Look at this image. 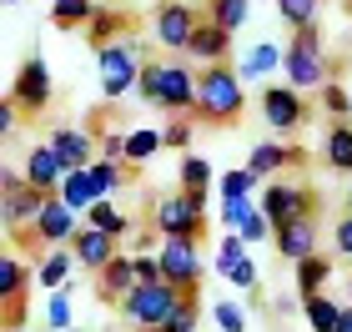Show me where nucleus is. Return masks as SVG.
<instances>
[{
	"instance_id": "1",
	"label": "nucleus",
	"mask_w": 352,
	"mask_h": 332,
	"mask_svg": "<svg viewBox=\"0 0 352 332\" xmlns=\"http://www.w3.org/2000/svg\"><path fill=\"white\" fill-rule=\"evenodd\" d=\"M197 76L201 71H191L186 60H146L136 96L156 111H171V116H197Z\"/></svg>"
},
{
	"instance_id": "2",
	"label": "nucleus",
	"mask_w": 352,
	"mask_h": 332,
	"mask_svg": "<svg viewBox=\"0 0 352 332\" xmlns=\"http://www.w3.org/2000/svg\"><path fill=\"white\" fill-rule=\"evenodd\" d=\"M247 111V81L236 66H201L197 76V121L201 126H232Z\"/></svg>"
},
{
	"instance_id": "3",
	"label": "nucleus",
	"mask_w": 352,
	"mask_h": 332,
	"mask_svg": "<svg viewBox=\"0 0 352 332\" xmlns=\"http://www.w3.org/2000/svg\"><path fill=\"white\" fill-rule=\"evenodd\" d=\"M146 60H151V56H146V41H141V36H121V41L101 45V51H96V71H101V96H106V101L131 96Z\"/></svg>"
},
{
	"instance_id": "4",
	"label": "nucleus",
	"mask_w": 352,
	"mask_h": 332,
	"mask_svg": "<svg viewBox=\"0 0 352 332\" xmlns=\"http://www.w3.org/2000/svg\"><path fill=\"white\" fill-rule=\"evenodd\" d=\"M287 86L297 91H322L332 81V60H327V45H322V25H307V30H292V41H287Z\"/></svg>"
},
{
	"instance_id": "5",
	"label": "nucleus",
	"mask_w": 352,
	"mask_h": 332,
	"mask_svg": "<svg viewBox=\"0 0 352 332\" xmlns=\"http://www.w3.org/2000/svg\"><path fill=\"white\" fill-rule=\"evenodd\" d=\"M206 207H212V197H206V192H166V197L151 201L146 227L162 236V242H166V236H197V242H201Z\"/></svg>"
},
{
	"instance_id": "6",
	"label": "nucleus",
	"mask_w": 352,
	"mask_h": 332,
	"mask_svg": "<svg viewBox=\"0 0 352 332\" xmlns=\"http://www.w3.org/2000/svg\"><path fill=\"white\" fill-rule=\"evenodd\" d=\"M182 287H171V282L162 277V282H141V287L121 302V318H126V327L131 332H162L166 322H171V312L182 307Z\"/></svg>"
},
{
	"instance_id": "7",
	"label": "nucleus",
	"mask_w": 352,
	"mask_h": 332,
	"mask_svg": "<svg viewBox=\"0 0 352 332\" xmlns=\"http://www.w3.org/2000/svg\"><path fill=\"white\" fill-rule=\"evenodd\" d=\"M51 197H56V192H41V186H30L25 171H6V177H0V217H6V232H10V236L30 232Z\"/></svg>"
},
{
	"instance_id": "8",
	"label": "nucleus",
	"mask_w": 352,
	"mask_h": 332,
	"mask_svg": "<svg viewBox=\"0 0 352 332\" xmlns=\"http://www.w3.org/2000/svg\"><path fill=\"white\" fill-rule=\"evenodd\" d=\"M201 242L197 236H166L162 247H156V257H162V277L171 287L182 292H201V277H206V262H201Z\"/></svg>"
},
{
	"instance_id": "9",
	"label": "nucleus",
	"mask_w": 352,
	"mask_h": 332,
	"mask_svg": "<svg viewBox=\"0 0 352 332\" xmlns=\"http://www.w3.org/2000/svg\"><path fill=\"white\" fill-rule=\"evenodd\" d=\"M206 21V15H197V5L191 0H162L151 15V30H156V45H166V51H182L186 56V45L191 36H197V25Z\"/></svg>"
},
{
	"instance_id": "10",
	"label": "nucleus",
	"mask_w": 352,
	"mask_h": 332,
	"mask_svg": "<svg viewBox=\"0 0 352 332\" xmlns=\"http://www.w3.org/2000/svg\"><path fill=\"white\" fill-rule=\"evenodd\" d=\"M257 207H262V217L272 221V227H287V221H297V217H312L317 197L307 192V186H297V181H267Z\"/></svg>"
},
{
	"instance_id": "11",
	"label": "nucleus",
	"mask_w": 352,
	"mask_h": 332,
	"mask_svg": "<svg viewBox=\"0 0 352 332\" xmlns=\"http://www.w3.org/2000/svg\"><path fill=\"white\" fill-rule=\"evenodd\" d=\"M257 106H262L267 126H272V131H277L282 141L292 136L302 121H307V101H302V91H297V86H262Z\"/></svg>"
},
{
	"instance_id": "12",
	"label": "nucleus",
	"mask_w": 352,
	"mask_h": 332,
	"mask_svg": "<svg viewBox=\"0 0 352 332\" xmlns=\"http://www.w3.org/2000/svg\"><path fill=\"white\" fill-rule=\"evenodd\" d=\"M56 86H51V66H45L41 56H30L21 71H15V86H10V101L25 111V116H41L45 106H51Z\"/></svg>"
},
{
	"instance_id": "13",
	"label": "nucleus",
	"mask_w": 352,
	"mask_h": 332,
	"mask_svg": "<svg viewBox=\"0 0 352 332\" xmlns=\"http://www.w3.org/2000/svg\"><path fill=\"white\" fill-rule=\"evenodd\" d=\"M76 232H81V212L66 207L60 197H51V201H45V212L36 217V227H30V242L51 252V247H71Z\"/></svg>"
},
{
	"instance_id": "14",
	"label": "nucleus",
	"mask_w": 352,
	"mask_h": 332,
	"mask_svg": "<svg viewBox=\"0 0 352 332\" xmlns=\"http://www.w3.org/2000/svg\"><path fill=\"white\" fill-rule=\"evenodd\" d=\"M36 282V267H25L15 252L0 257V302H6V327H21L25 318V287Z\"/></svg>"
},
{
	"instance_id": "15",
	"label": "nucleus",
	"mask_w": 352,
	"mask_h": 332,
	"mask_svg": "<svg viewBox=\"0 0 352 332\" xmlns=\"http://www.w3.org/2000/svg\"><path fill=\"white\" fill-rule=\"evenodd\" d=\"M136 287H141V277H136V252H116V257L96 272V297H101V302H116V307H121Z\"/></svg>"
},
{
	"instance_id": "16",
	"label": "nucleus",
	"mask_w": 352,
	"mask_h": 332,
	"mask_svg": "<svg viewBox=\"0 0 352 332\" xmlns=\"http://www.w3.org/2000/svg\"><path fill=\"white\" fill-rule=\"evenodd\" d=\"M71 252H76V267H86V272H101V267L121 252V242L101 227H91V221H81V232L71 236Z\"/></svg>"
},
{
	"instance_id": "17",
	"label": "nucleus",
	"mask_w": 352,
	"mask_h": 332,
	"mask_svg": "<svg viewBox=\"0 0 352 332\" xmlns=\"http://www.w3.org/2000/svg\"><path fill=\"white\" fill-rule=\"evenodd\" d=\"M51 146L60 151V162L71 171H81V166H91L96 156H101V141H96V131H86V126H56Z\"/></svg>"
},
{
	"instance_id": "18",
	"label": "nucleus",
	"mask_w": 352,
	"mask_h": 332,
	"mask_svg": "<svg viewBox=\"0 0 352 332\" xmlns=\"http://www.w3.org/2000/svg\"><path fill=\"white\" fill-rule=\"evenodd\" d=\"M66 162H60V151L51 146V141H36L25 156V181L30 186H41V192H60V181H66Z\"/></svg>"
},
{
	"instance_id": "19",
	"label": "nucleus",
	"mask_w": 352,
	"mask_h": 332,
	"mask_svg": "<svg viewBox=\"0 0 352 332\" xmlns=\"http://www.w3.org/2000/svg\"><path fill=\"white\" fill-rule=\"evenodd\" d=\"M302 162V151L292 146V141H282V136H272V141H257L252 146V156H247V166L257 171L262 181H277L287 166H297Z\"/></svg>"
},
{
	"instance_id": "20",
	"label": "nucleus",
	"mask_w": 352,
	"mask_h": 332,
	"mask_svg": "<svg viewBox=\"0 0 352 332\" xmlns=\"http://www.w3.org/2000/svg\"><path fill=\"white\" fill-rule=\"evenodd\" d=\"M272 242H277V257H287V262L312 257V252H317V212L287 221V227H272Z\"/></svg>"
},
{
	"instance_id": "21",
	"label": "nucleus",
	"mask_w": 352,
	"mask_h": 332,
	"mask_svg": "<svg viewBox=\"0 0 352 332\" xmlns=\"http://www.w3.org/2000/svg\"><path fill=\"white\" fill-rule=\"evenodd\" d=\"M232 41H236L232 30H221L217 21H201L197 36H191V45H186V56H197V66H227Z\"/></svg>"
},
{
	"instance_id": "22",
	"label": "nucleus",
	"mask_w": 352,
	"mask_h": 332,
	"mask_svg": "<svg viewBox=\"0 0 352 332\" xmlns=\"http://www.w3.org/2000/svg\"><path fill=\"white\" fill-rule=\"evenodd\" d=\"M287 66V51L277 41H257V45H247L242 60H236V76L242 81H267V76H277Z\"/></svg>"
},
{
	"instance_id": "23",
	"label": "nucleus",
	"mask_w": 352,
	"mask_h": 332,
	"mask_svg": "<svg viewBox=\"0 0 352 332\" xmlns=\"http://www.w3.org/2000/svg\"><path fill=\"white\" fill-rule=\"evenodd\" d=\"M71 272H76V252H71V247H51V252L36 262V287H45V292H60V287H66V292H71Z\"/></svg>"
},
{
	"instance_id": "24",
	"label": "nucleus",
	"mask_w": 352,
	"mask_h": 332,
	"mask_svg": "<svg viewBox=\"0 0 352 332\" xmlns=\"http://www.w3.org/2000/svg\"><path fill=\"white\" fill-rule=\"evenodd\" d=\"M322 162L327 171H338V177H352V126L347 121H332L327 136H322Z\"/></svg>"
},
{
	"instance_id": "25",
	"label": "nucleus",
	"mask_w": 352,
	"mask_h": 332,
	"mask_svg": "<svg viewBox=\"0 0 352 332\" xmlns=\"http://www.w3.org/2000/svg\"><path fill=\"white\" fill-rule=\"evenodd\" d=\"M292 267H297V297H312L332 282V257H322V252H312V257H302Z\"/></svg>"
},
{
	"instance_id": "26",
	"label": "nucleus",
	"mask_w": 352,
	"mask_h": 332,
	"mask_svg": "<svg viewBox=\"0 0 352 332\" xmlns=\"http://www.w3.org/2000/svg\"><path fill=\"white\" fill-rule=\"evenodd\" d=\"M56 197L66 201V207H76L81 217L96 207V201H101V197H96V186H91V171H86V166H81V171H66V181H60Z\"/></svg>"
},
{
	"instance_id": "27",
	"label": "nucleus",
	"mask_w": 352,
	"mask_h": 332,
	"mask_svg": "<svg viewBox=\"0 0 352 332\" xmlns=\"http://www.w3.org/2000/svg\"><path fill=\"white\" fill-rule=\"evenodd\" d=\"M302 312H307L312 332H342V307L332 302L327 292H312V297H302Z\"/></svg>"
},
{
	"instance_id": "28",
	"label": "nucleus",
	"mask_w": 352,
	"mask_h": 332,
	"mask_svg": "<svg viewBox=\"0 0 352 332\" xmlns=\"http://www.w3.org/2000/svg\"><path fill=\"white\" fill-rule=\"evenodd\" d=\"M86 221H91V227H101V232H111L116 242H126V236H131V217H126V212H121L111 197H101V201H96V207L86 212Z\"/></svg>"
},
{
	"instance_id": "29",
	"label": "nucleus",
	"mask_w": 352,
	"mask_h": 332,
	"mask_svg": "<svg viewBox=\"0 0 352 332\" xmlns=\"http://www.w3.org/2000/svg\"><path fill=\"white\" fill-rule=\"evenodd\" d=\"M162 146H166V136L156 131V126H131V131H126V162H131V166L136 162H151Z\"/></svg>"
},
{
	"instance_id": "30",
	"label": "nucleus",
	"mask_w": 352,
	"mask_h": 332,
	"mask_svg": "<svg viewBox=\"0 0 352 332\" xmlns=\"http://www.w3.org/2000/svg\"><path fill=\"white\" fill-rule=\"evenodd\" d=\"M206 21H217L221 30H242L252 21V0H206Z\"/></svg>"
},
{
	"instance_id": "31",
	"label": "nucleus",
	"mask_w": 352,
	"mask_h": 332,
	"mask_svg": "<svg viewBox=\"0 0 352 332\" xmlns=\"http://www.w3.org/2000/svg\"><path fill=\"white\" fill-rule=\"evenodd\" d=\"M257 186H262V177L252 166H232V171H221V177H217V197L221 201H236V197H252Z\"/></svg>"
},
{
	"instance_id": "32",
	"label": "nucleus",
	"mask_w": 352,
	"mask_h": 332,
	"mask_svg": "<svg viewBox=\"0 0 352 332\" xmlns=\"http://www.w3.org/2000/svg\"><path fill=\"white\" fill-rule=\"evenodd\" d=\"M277 15H282L292 30L322 25V0H277Z\"/></svg>"
},
{
	"instance_id": "33",
	"label": "nucleus",
	"mask_w": 352,
	"mask_h": 332,
	"mask_svg": "<svg viewBox=\"0 0 352 332\" xmlns=\"http://www.w3.org/2000/svg\"><path fill=\"white\" fill-rule=\"evenodd\" d=\"M212 181H217L212 162H206V156H197V151H182V192H206Z\"/></svg>"
},
{
	"instance_id": "34",
	"label": "nucleus",
	"mask_w": 352,
	"mask_h": 332,
	"mask_svg": "<svg viewBox=\"0 0 352 332\" xmlns=\"http://www.w3.org/2000/svg\"><path fill=\"white\" fill-rule=\"evenodd\" d=\"M91 15H96V0H51V25H60V30L86 25Z\"/></svg>"
},
{
	"instance_id": "35",
	"label": "nucleus",
	"mask_w": 352,
	"mask_h": 332,
	"mask_svg": "<svg viewBox=\"0 0 352 332\" xmlns=\"http://www.w3.org/2000/svg\"><path fill=\"white\" fill-rule=\"evenodd\" d=\"M116 30H121V10L96 5V15L86 21V36H91V45H96V51H101V45H111V41H116Z\"/></svg>"
},
{
	"instance_id": "36",
	"label": "nucleus",
	"mask_w": 352,
	"mask_h": 332,
	"mask_svg": "<svg viewBox=\"0 0 352 332\" xmlns=\"http://www.w3.org/2000/svg\"><path fill=\"white\" fill-rule=\"evenodd\" d=\"M86 171H91V186H96V197H116L121 186H126V177L116 171V162H106V156H96V162H91Z\"/></svg>"
},
{
	"instance_id": "37",
	"label": "nucleus",
	"mask_w": 352,
	"mask_h": 332,
	"mask_svg": "<svg viewBox=\"0 0 352 332\" xmlns=\"http://www.w3.org/2000/svg\"><path fill=\"white\" fill-rule=\"evenodd\" d=\"M197 322H201V292H186L182 307L171 312V322H166L162 332H197Z\"/></svg>"
},
{
	"instance_id": "38",
	"label": "nucleus",
	"mask_w": 352,
	"mask_h": 332,
	"mask_svg": "<svg viewBox=\"0 0 352 332\" xmlns=\"http://www.w3.org/2000/svg\"><path fill=\"white\" fill-rule=\"evenodd\" d=\"M45 327H51V332H60V327H76V312H71V292H66V287L45 297Z\"/></svg>"
},
{
	"instance_id": "39",
	"label": "nucleus",
	"mask_w": 352,
	"mask_h": 332,
	"mask_svg": "<svg viewBox=\"0 0 352 332\" xmlns=\"http://www.w3.org/2000/svg\"><path fill=\"white\" fill-rule=\"evenodd\" d=\"M317 106H322L332 121H347V116H352V96H347V91H342L338 81H327L322 91H317Z\"/></svg>"
},
{
	"instance_id": "40",
	"label": "nucleus",
	"mask_w": 352,
	"mask_h": 332,
	"mask_svg": "<svg viewBox=\"0 0 352 332\" xmlns=\"http://www.w3.org/2000/svg\"><path fill=\"white\" fill-rule=\"evenodd\" d=\"M242 257H247V242H242V232H227V236L217 242V272L227 277V272H232V267L242 262Z\"/></svg>"
},
{
	"instance_id": "41",
	"label": "nucleus",
	"mask_w": 352,
	"mask_h": 332,
	"mask_svg": "<svg viewBox=\"0 0 352 332\" xmlns=\"http://www.w3.org/2000/svg\"><path fill=\"white\" fill-rule=\"evenodd\" d=\"M212 318H217V332H247V307H236L232 297H221L212 307Z\"/></svg>"
},
{
	"instance_id": "42",
	"label": "nucleus",
	"mask_w": 352,
	"mask_h": 332,
	"mask_svg": "<svg viewBox=\"0 0 352 332\" xmlns=\"http://www.w3.org/2000/svg\"><path fill=\"white\" fill-rule=\"evenodd\" d=\"M252 212H257V201H252V197H236V201H221V227H227V232H242Z\"/></svg>"
},
{
	"instance_id": "43",
	"label": "nucleus",
	"mask_w": 352,
	"mask_h": 332,
	"mask_svg": "<svg viewBox=\"0 0 352 332\" xmlns=\"http://www.w3.org/2000/svg\"><path fill=\"white\" fill-rule=\"evenodd\" d=\"M162 136H166V146L186 151V146H191V116H176L171 126H162Z\"/></svg>"
},
{
	"instance_id": "44",
	"label": "nucleus",
	"mask_w": 352,
	"mask_h": 332,
	"mask_svg": "<svg viewBox=\"0 0 352 332\" xmlns=\"http://www.w3.org/2000/svg\"><path fill=\"white\" fill-rule=\"evenodd\" d=\"M96 141H101L106 162H126V131H96Z\"/></svg>"
},
{
	"instance_id": "45",
	"label": "nucleus",
	"mask_w": 352,
	"mask_h": 332,
	"mask_svg": "<svg viewBox=\"0 0 352 332\" xmlns=\"http://www.w3.org/2000/svg\"><path fill=\"white\" fill-rule=\"evenodd\" d=\"M267 236H272V221H267L262 207H257V212L247 217V227H242V242H247V247H257V242H267Z\"/></svg>"
},
{
	"instance_id": "46",
	"label": "nucleus",
	"mask_w": 352,
	"mask_h": 332,
	"mask_svg": "<svg viewBox=\"0 0 352 332\" xmlns=\"http://www.w3.org/2000/svg\"><path fill=\"white\" fill-rule=\"evenodd\" d=\"M227 282H232V287H242V292H252V287H257V262L242 257V262H236L232 272H227Z\"/></svg>"
},
{
	"instance_id": "47",
	"label": "nucleus",
	"mask_w": 352,
	"mask_h": 332,
	"mask_svg": "<svg viewBox=\"0 0 352 332\" xmlns=\"http://www.w3.org/2000/svg\"><path fill=\"white\" fill-rule=\"evenodd\" d=\"M21 116H25V111H21V106H15L10 96H6V101H0V136H6V141H10L15 131H21Z\"/></svg>"
},
{
	"instance_id": "48",
	"label": "nucleus",
	"mask_w": 352,
	"mask_h": 332,
	"mask_svg": "<svg viewBox=\"0 0 352 332\" xmlns=\"http://www.w3.org/2000/svg\"><path fill=\"white\" fill-rule=\"evenodd\" d=\"M332 247H338V257H347V262H352V212L338 221V227H332Z\"/></svg>"
},
{
	"instance_id": "49",
	"label": "nucleus",
	"mask_w": 352,
	"mask_h": 332,
	"mask_svg": "<svg viewBox=\"0 0 352 332\" xmlns=\"http://www.w3.org/2000/svg\"><path fill=\"white\" fill-rule=\"evenodd\" d=\"M136 277L141 282H162V257H156V252H136Z\"/></svg>"
},
{
	"instance_id": "50",
	"label": "nucleus",
	"mask_w": 352,
	"mask_h": 332,
	"mask_svg": "<svg viewBox=\"0 0 352 332\" xmlns=\"http://www.w3.org/2000/svg\"><path fill=\"white\" fill-rule=\"evenodd\" d=\"M297 307H302V297H277V302H272V312H277V318H292Z\"/></svg>"
},
{
	"instance_id": "51",
	"label": "nucleus",
	"mask_w": 352,
	"mask_h": 332,
	"mask_svg": "<svg viewBox=\"0 0 352 332\" xmlns=\"http://www.w3.org/2000/svg\"><path fill=\"white\" fill-rule=\"evenodd\" d=\"M347 212H352V177H347Z\"/></svg>"
},
{
	"instance_id": "52",
	"label": "nucleus",
	"mask_w": 352,
	"mask_h": 332,
	"mask_svg": "<svg viewBox=\"0 0 352 332\" xmlns=\"http://www.w3.org/2000/svg\"><path fill=\"white\" fill-rule=\"evenodd\" d=\"M60 332H81V327H60Z\"/></svg>"
},
{
	"instance_id": "53",
	"label": "nucleus",
	"mask_w": 352,
	"mask_h": 332,
	"mask_svg": "<svg viewBox=\"0 0 352 332\" xmlns=\"http://www.w3.org/2000/svg\"><path fill=\"white\" fill-rule=\"evenodd\" d=\"M347 15H352V0H347Z\"/></svg>"
},
{
	"instance_id": "54",
	"label": "nucleus",
	"mask_w": 352,
	"mask_h": 332,
	"mask_svg": "<svg viewBox=\"0 0 352 332\" xmlns=\"http://www.w3.org/2000/svg\"><path fill=\"white\" fill-rule=\"evenodd\" d=\"M347 297H352V282H347Z\"/></svg>"
},
{
	"instance_id": "55",
	"label": "nucleus",
	"mask_w": 352,
	"mask_h": 332,
	"mask_svg": "<svg viewBox=\"0 0 352 332\" xmlns=\"http://www.w3.org/2000/svg\"><path fill=\"white\" fill-rule=\"evenodd\" d=\"M15 332H25V327H15Z\"/></svg>"
}]
</instances>
